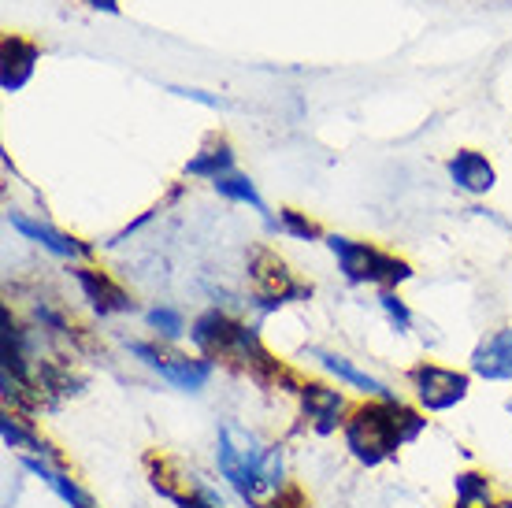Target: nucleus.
Here are the masks:
<instances>
[{"label":"nucleus","instance_id":"20","mask_svg":"<svg viewBox=\"0 0 512 508\" xmlns=\"http://www.w3.org/2000/svg\"><path fill=\"white\" fill-rule=\"evenodd\" d=\"M145 327L160 338V342L175 345L182 342L186 334H190V327H186V316H182L179 308H167V305H156L145 312Z\"/></svg>","mask_w":512,"mask_h":508},{"label":"nucleus","instance_id":"8","mask_svg":"<svg viewBox=\"0 0 512 508\" xmlns=\"http://www.w3.org/2000/svg\"><path fill=\"white\" fill-rule=\"evenodd\" d=\"M305 360H316V364H320V368L327 371L334 382H342V386H349V390H357L364 401H368V397H375V401H394V397H401V394H394L383 379H375L372 371L360 368L357 360H353V356H346V353H334V349L308 345Z\"/></svg>","mask_w":512,"mask_h":508},{"label":"nucleus","instance_id":"25","mask_svg":"<svg viewBox=\"0 0 512 508\" xmlns=\"http://www.w3.org/2000/svg\"><path fill=\"white\" fill-rule=\"evenodd\" d=\"M175 508H216V505H208V501H201V497H179V501H175Z\"/></svg>","mask_w":512,"mask_h":508},{"label":"nucleus","instance_id":"24","mask_svg":"<svg viewBox=\"0 0 512 508\" xmlns=\"http://www.w3.org/2000/svg\"><path fill=\"white\" fill-rule=\"evenodd\" d=\"M90 8H97V12H108V15H119V0H86Z\"/></svg>","mask_w":512,"mask_h":508},{"label":"nucleus","instance_id":"27","mask_svg":"<svg viewBox=\"0 0 512 508\" xmlns=\"http://www.w3.org/2000/svg\"><path fill=\"white\" fill-rule=\"evenodd\" d=\"M505 408H509V416H512V397H509V401H505Z\"/></svg>","mask_w":512,"mask_h":508},{"label":"nucleus","instance_id":"17","mask_svg":"<svg viewBox=\"0 0 512 508\" xmlns=\"http://www.w3.org/2000/svg\"><path fill=\"white\" fill-rule=\"evenodd\" d=\"M231 171H234V149H231V141H223V138L208 141L205 149L197 156H190L186 167H182L186 178H208V182L231 175Z\"/></svg>","mask_w":512,"mask_h":508},{"label":"nucleus","instance_id":"1","mask_svg":"<svg viewBox=\"0 0 512 508\" xmlns=\"http://www.w3.org/2000/svg\"><path fill=\"white\" fill-rule=\"evenodd\" d=\"M216 471L223 486L249 508H275L290 490L286 479V449L264 442L238 420H223L216 431Z\"/></svg>","mask_w":512,"mask_h":508},{"label":"nucleus","instance_id":"14","mask_svg":"<svg viewBox=\"0 0 512 508\" xmlns=\"http://www.w3.org/2000/svg\"><path fill=\"white\" fill-rule=\"evenodd\" d=\"M446 171H449V182L461 193H468V197H483V193H490L494 182H498L494 164H490L479 149H457V153L449 156Z\"/></svg>","mask_w":512,"mask_h":508},{"label":"nucleus","instance_id":"9","mask_svg":"<svg viewBox=\"0 0 512 508\" xmlns=\"http://www.w3.org/2000/svg\"><path fill=\"white\" fill-rule=\"evenodd\" d=\"M468 371H472V379L509 382L512 386V327L483 334L468 356Z\"/></svg>","mask_w":512,"mask_h":508},{"label":"nucleus","instance_id":"11","mask_svg":"<svg viewBox=\"0 0 512 508\" xmlns=\"http://www.w3.org/2000/svg\"><path fill=\"white\" fill-rule=\"evenodd\" d=\"M71 275H75L78 290H82V297L90 301L97 316H127V312H134V297L112 275H104L97 267H71Z\"/></svg>","mask_w":512,"mask_h":508},{"label":"nucleus","instance_id":"19","mask_svg":"<svg viewBox=\"0 0 512 508\" xmlns=\"http://www.w3.org/2000/svg\"><path fill=\"white\" fill-rule=\"evenodd\" d=\"M453 508H487L494 501V479L487 471H457L453 475Z\"/></svg>","mask_w":512,"mask_h":508},{"label":"nucleus","instance_id":"23","mask_svg":"<svg viewBox=\"0 0 512 508\" xmlns=\"http://www.w3.org/2000/svg\"><path fill=\"white\" fill-rule=\"evenodd\" d=\"M171 93H179V97H186V101L208 104V108H227V101H223V97H212V93H205V89H186V86H171Z\"/></svg>","mask_w":512,"mask_h":508},{"label":"nucleus","instance_id":"7","mask_svg":"<svg viewBox=\"0 0 512 508\" xmlns=\"http://www.w3.org/2000/svg\"><path fill=\"white\" fill-rule=\"evenodd\" d=\"M297 408H301V420L312 434H320V438H331V434H342L346 427V416H349V397L331 386V382H320V379H305L297 382Z\"/></svg>","mask_w":512,"mask_h":508},{"label":"nucleus","instance_id":"10","mask_svg":"<svg viewBox=\"0 0 512 508\" xmlns=\"http://www.w3.org/2000/svg\"><path fill=\"white\" fill-rule=\"evenodd\" d=\"M234 331H238V319H231L219 308H208L190 323V345L197 356H205L212 364H227V353H231Z\"/></svg>","mask_w":512,"mask_h":508},{"label":"nucleus","instance_id":"3","mask_svg":"<svg viewBox=\"0 0 512 508\" xmlns=\"http://www.w3.org/2000/svg\"><path fill=\"white\" fill-rule=\"evenodd\" d=\"M323 245L331 249V256L338 260V271L349 286H379V290H397L401 282L412 279L409 260L386 253L372 242H357L346 234H327Z\"/></svg>","mask_w":512,"mask_h":508},{"label":"nucleus","instance_id":"4","mask_svg":"<svg viewBox=\"0 0 512 508\" xmlns=\"http://www.w3.org/2000/svg\"><path fill=\"white\" fill-rule=\"evenodd\" d=\"M127 353L138 360L141 368H149L156 379L182 390V394H201L208 382H212V375H216L212 360H205V356L197 353L193 356L179 353V349H171L167 342H141V338H134V342H127Z\"/></svg>","mask_w":512,"mask_h":508},{"label":"nucleus","instance_id":"16","mask_svg":"<svg viewBox=\"0 0 512 508\" xmlns=\"http://www.w3.org/2000/svg\"><path fill=\"white\" fill-rule=\"evenodd\" d=\"M0 442H4V449L19 453V457L56 460L52 445L45 442V438H41L38 427L26 420V416H19V412H8V408H4V416H0Z\"/></svg>","mask_w":512,"mask_h":508},{"label":"nucleus","instance_id":"2","mask_svg":"<svg viewBox=\"0 0 512 508\" xmlns=\"http://www.w3.org/2000/svg\"><path fill=\"white\" fill-rule=\"evenodd\" d=\"M423 431H427V412L409 405L405 397H394V401L368 397L349 408L342 445L360 468H383L405 445L420 442Z\"/></svg>","mask_w":512,"mask_h":508},{"label":"nucleus","instance_id":"15","mask_svg":"<svg viewBox=\"0 0 512 508\" xmlns=\"http://www.w3.org/2000/svg\"><path fill=\"white\" fill-rule=\"evenodd\" d=\"M38 56H41V49L34 41L19 38V34H8L4 45H0V64H4V71H0V89H4V93H19V89L30 82V75H34Z\"/></svg>","mask_w":512,"mask_h":508},{"label":"nucleus","instance_id":"5","mask_svg":"<svg viewBox=\"0 0 512 508\" xmlns=\"http://www.w3.org/2000/svg\"><path fill=\"white\" fill-rule=\"evenodd\" d=\"M405 382H409L412 405L427 412V416H438V412L464 405L468 394H472V371L446 368V364H435V360L412 364L405 371Z\"/></svg>","mask_w":512,"mask_h":508},{"label":"nucleus","instance_id":"12","mask_svg":"<svg viewBox=\"0 0 512 508\" xmlns=\"http://www.w3.org/2000/svg\"><path fill=\"white\" fill-rule=\"evenodd\" d=\"M19 468L26 475H34L41 486H49L52 494L60 497L67 508H101L97 505V497L86 490V486L78 483L71 471L60 468V460H45V457H19Z\"/></svg>","mask_w":512,"mask_h":508},{"label":"nucleus","instance_id":"22","mask_svg":"<svg viewBox=\"0 0 512 508\" xmlns=\"http://www.w3.org/2000/svg\"><path fill=\"white\" fill-rule=\"evenodd\" d=\"M379 308H383L386 323L394 327L397 334H409L412 323H416V316H412V308L397 297V290H379Z\"/></svg>","mask_w":512,"mask_h":508},{"label":"nucleus","instance_id":"13","mask_svg":"<svg viewBox=\"0 0 512 508\" xmlns=\"http://www.w3.org/2000/svg\"><path fill=\"white\" fill-rule=\"evenodd\" d=\"M8 227H12L15 234H23L26 242L41 245L45 253L60 256V260H82V256H90V245H82L78 238L49 227V223H41V219L23 216V212H8Z\"/></svg>","mask_w":512,"mask_h":508},{"label":"nucleus","instance_id":"21","mask_svg":"<svg viewBox=\"0 0 512 508\" xmlns=\"http://www.w3.org/2000/svg\"><path fill=\"white\" fill-rule=\"evenodd\" d=\"M275 230L286 234V238H297V242H323L327 234H323L305 212H297V208H279V216H275Z\"/></svg>","mask_w":512,"mask_h":508},{"label":"nucleus","instance_id":"18","mask_svg":"<svg viewBox=\"0 0 512 508\" xmlns=\"http://www.w3.org/2000/svg\"><path fill=\"white\" fill-rule=\"evenodd\" d=\"M212 190L223 197V201H231V204H245V208H253L256 216L268 223V230H275V216L268 212V204H264V197L256 193L253 186V178L242 175V171H231V175H223L212 182Z\"/></svg>","mask_w":512,"mask_h":508},{"label":"nucleus","instance_id":"26","mask_svg":"<svg viewBox=\"0 0 512 508\" xmlns=\"http://www.w3.org/2000/svg\"><path fill=\"white\" fill-rule=\"evenodd\" d=\"M487 508H512V497H494Z\"/></svg>","mask_w":512,"mask_h":508},{"label":"nucleus","instance_id":"6","mask_svg":"<svg viewBox=\"0 0 512 508\" xmlns=\"http://www.w3.org/2000/svg\"><path fill=\"white\" fill-rule=\"evenodd\" d=\"M249 279H253L260 308H268V312L271 308L294 305V301H308V297H312V286L297 282L290 264H286L279 253H271V249H253V256H249Z\"/></svg>","mask_w":512,"mask_h":508}]
</instances>
